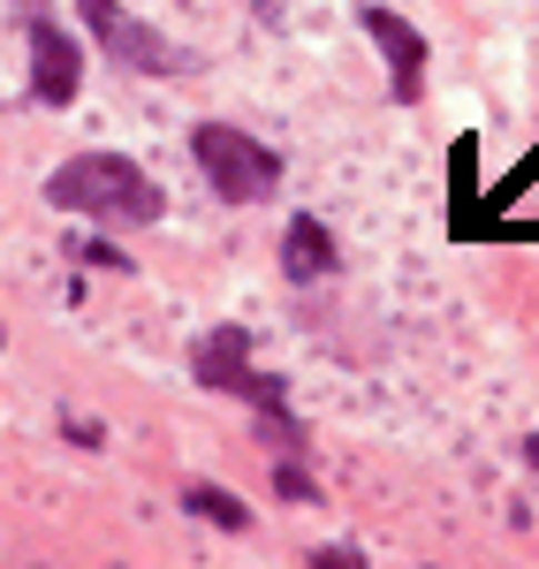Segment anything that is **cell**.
I'll list each match as a JSON object with an SVG mask.
<instances>
[{"instance_id": "obj_3", "label": "cell", "mask_w": 539, "mask_h": 569, "mask_svg": "<svg viewBox=\"0 0 539 569\" xmlns=\"http://www.w3.org/2000/svg\"><path fill=\"white\" fill-rule=\"evenodd\" d=\"M190 160H198V176L213 182L221 206H251V198H267L273 182H281V160L259 137H243L236 122H198L190 130Z\"/></svg>"}, {"instance_id": "obj_13", "label": "cell", "mask_w": 539, "mask_h": 569, "mask_svg": "<svg viewBox=\"0 0 539 569\" xmlns=\"http://www.w3.org/2000/svg\"><path fill=\"white\" fill-rule=\"evenodd\" d=\"M312 569H365V555H358V547H319Z\"/></svg>"}, {"instance_id": "obj_14", "label": "cell", "mask_w": 539, "mask_h": 569, "mask_svg": "<svg viewBox=\"0 0 539 569\" xmlns=\"http://www.w3.org/2000/svg\"><path fill=\"white\" fill-rule=\"evenodd\" d=\"M525 456H532V471H539V433H532V440H525Z\"/></svg>"}, {"instance_id": "obj_2", "label": "cell", "mask_w": 539, "mask_h": 569, "mask_svg": "<svg viewBox=\"0 0 539 569\" xmlns=\"http://www.w3.org/2000/svg\"><path fill=\"white\" fill-rule=\"evenodd\" d=\"M190 365H198V388H221L236 402H251L281 456H305V426L289 418V380H273V372L251 365V327H236V319L228 327H206V342H198Z\"/></svg>"}, {"instance_id": "obj_12", "label": "cell", "mask_w": 539, "mask_h": 569, "mask_svg": "<svg viewBox=\"0 0 539 569\" xmlns=\"http://www.w3.org/2000/svg\"><path fill=\"white\" fill-rule=\"evenodd\" d=\"M273 493H281V501H319V486L297 471V456H281V471H273Z\"/></svg>"}, {"instance_id": "obj_11", "label": "cell", "mask_w": 539, "mask_h": 569, "mask_svg": "<svg viewBox=\"0 0 539 569\" xmlns=\"http://www.w3.org/2000/svg\"><path fill=\"white\" fill-rule=\"evenodd\" d=\"M69 259L77 266H107V273H130V259L114 243H91V236H69Z\"/></svg>"}, {"instance_id": "obj_5", "label": "cell", "mask_w": 539, "mask_h": 569, "mask_svg": "<svg viewBox=\"0 0 539 569\" xmlns=\"http://www.w3.org/2000/svg\"><path fill=\"white\" fill-rule=\"evenodd\" d=\"M23 46H31V99L39 107H69L84 84V46L53 23L46 0H23Z\"/></svg>"}, {"instance_id": "obj_4", "label": "cell", "mask_w": 539, "mask_h": 569, "mask_svg": "<svg viewBox=\"0 0 539 569\" xmlns=\"http://www.w3.org/2000/svg\"><path fill=\"white\" fill-rule=\"evenodd\" d=\"M84 31L99 39V53H107L114 69H130V77H190V69H198L190 46H176L168 31H152V23H137L122 0H84Z\"/></svg>"}, {"instance_id": "obj_7", "label": "cell", "mask_w": 539, "mask_h": 569, "mask_svg": "<svg viewBox=\"0 0 539 569\" xmlns=\"http://www.w3.org/2000/svg\"><path fill=\"white\" fill-rule=\"evenodd\" d=\"M335 266H342V251H335L327 220L297 213L289 228H281V273H289V281H305V289H312V281H327V273H335Z\"/></svg>"}, {"instance_id": "obj_6", "label": "cell", "mask_w": 539, "mask_h": 569, "mask_svg": "<svg viewBox=\"0 0 539 569\" xmlns=\"http://www.w3.org/2000/svg\"><path fill=\"white\" fill-rule=\"evenodd\" d=\"M365 39L388 53V91H396V107H418L426 99V39H418V23L396 16V8H358Z\"/></svg>"}, {"instance_id": "obj_8", "label": "cell", "mask_w": 539, "mask_h": 569, "mask_svg": "<svg viewBox=\"0 0 539 569\" xmlns=\"http://www.w3.org/2000/svg\"><path fill=\"white\" fill-rule=\"evenodd\" d=\"M449 243H539V220H509V213H463V220H449Z\"/></svg>"}, {"instance_id": "obj_10", "label": "cell", "mask_w": 539, "mask_h": 569, "mask_svg": "<svg viewBox=\"0 0 539 569\" xmlns=\"http://www.w3.org/2000/svg\"><path fill=\"white\" fill-rule=\"evenodd\" d=\"M182 509H190V517H206V525H221V531H251V509H243L228 486H190V493H182Z\"/></svg>"}, {"instance_id": "obj_9", "label": "cell", "mask_w": 539, "mask_h": 569, "mask_svg": "<svg viewBox=\"0 0 539 569\" xmlns=\"http://www.w3.org/2000/svg\"><path fill=\"white\" fill-rule=\"evenodd\" d=\"M532 182H539V144H532V152H525V160H517V168H509L501 182H487V190H479V206H456L449 220H463V213H509V206H517Z\"/></svg>"}, {"instance_id": "obj_1", "label": "cell", "mask_w": 539, "mask_h": 569, "mask_svg": "<svg viewBox=\"0 0 539 569\" xmlns=\"http://www.w3.org/2000/svg\"><path fill=\"white\" fill-rule=\"evenodd\" d=\"M46 198H53L61 213L114 220V228H144V220L168 213L160 182L144 176L137 160H122V152H77V160H61V168L46 176Z\"/></svg>"}]
</instances>
